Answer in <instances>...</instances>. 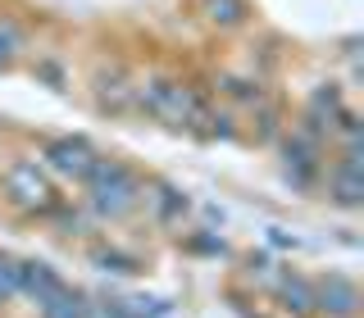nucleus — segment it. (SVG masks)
<instances>
[{
	"instance_id": "f257e3e1",
	"label": "nucleus",
	"mask_w": 364,
	"mask_h": 318,
	"mask_svg": "<svg viewBox=\"0 0 364 318\" xmlns=\"http://www.w3.org/2000/svg\"><path fill=\"white\" fill-rule=\"evenodd\" d=\"M141 200H146V187L128 164H119V159H96V168L87 173V204H91L96 219L119 223V219H128Z\"/></svg>"
},
{
	"instance_id": "f03ea898",
	"label": "nucleus",
	"mask_w": 364,
	"mask_h": 318,
	"mask_svg": "<svg viewBox=\"0 0 364 318\" xmlns=\"http://www.w3.org/2000/svg\"><path fill=\"white\" fill-rule=\"evenodd\" d=\"M136 105L146 114H155L159 123H168V128H191V123H200V96L191 91L187 82H178V77H146L141 87H132Z\"/></svg>"
},
{
	"instance_id": "7ed1b4c3",
	"label": "nucleus",
	"mask_w": 364,
	"mask_h": 318,
	"mask_svg": "<svg viewBox=\"0 0 364 318\" xmlns=\"http://www.w3.org/2000/svg\"><path fill=\"white\" fill-rule=\"evenodd\" d=\"M0 182H5V200L14 204L18 214H55V209H60V191H55V182L46 177V168L32 164V159L9 164Z\"/></svg>"
},
{
	"instance_id": "20e7f679",
	"label": "nucleus",
	"mask_w": 364,
	"mask_h": 318,
	"mask_svg": "<svg viewBox=\"0 0 364 318\" xmlns=\"http://www.w3.org/2000/svg\"><path fill=\"white\" fill-rule=\"evenodd\" d=\"M282 168H287V182H291V187H301V191L314 187L318 168H323V136L296 128L287 136V146H282Z\"/></svg>"
},
{
	"instance_id": "39448f33",
	"label": "nucleus",
	"mask_w": 364,
	"mask_h": 318,
	"mask_svg": "<svg viewBox=\"0 0 364 318\" xmlns=\"http://www.w3.org/2000/svg\"><path fill=\"white\" fill-rule=\"evenodd\" d=\"M41 159L55 168L60 177H73V182H87V173L96 168V146L87 141V136H55V141H46Z\"/></svg>"
},
{
	"instance_id": "423d86ee",
	"label": "nucleus",
	"mask_w": 364,
	"mask_h": 318,
	"mask_svg": "<svg viewBox=\"0 0 364 318\" xmlns=\"http://www.w3.org/2000/svg\"><path fill=\"white\" fill-rule=\"evenodd\" d=\"M314 291V309L333 314V318H355L360 314V287L346 273H323L318 282H310Z\"/></svg>"
},
{
	"instance_id": "0eeeda50",
	"label": "nucleus",
	"mask_w": 364,
	"mask_h": 318,
	"mask_svg": "<svg viewBox=\"0 0 364 318\" xmlns=\"http://www.w3.org/2000/svg\"><path fill=\"white\" fill-rule=\"evenodd\" d=\"M328 196L341 209H360L364 204V164H360V146H346L341 164L328 168Z\"/></svg>"
},
{
	"instance_id": "6e6552de",
	"label": "nucleus",
	"mask_w": 364,
	"mask_h": 318,
	"mask_svg": "<svg viewBox=\"0 0 364 318\" xmlns=\"http://www.w3.org/2000/svg\"><path fill=\"white\" fill-rule=\"evenodd\" d=\"M64 287H68V282L50 264H41V259H18V295H28L37 309L50 300L55 291H64Z\"/></svg>"
},
{
	"instance_id": "1a4fd4ad",
	"label": "nucleus",
	"mask_w": 364,
	"mask_h": 318,
	"mask_svg": "<svg viewBox=\"0 0 364 318\" xmlns=\"http://www.w3.org/2000/svg\"><path fill=\"white\" fill-rule=\"evenodd\" d=\"M246 14H250L246 0H200V18L210 28H237V23H246Z\"/></svg>"
},
{
	"instance_id": "9d476101",
	"label": "nucleus",
	"mask_w": 364,
	"mask_h": 318,
	"mask_svg": "<svg viewBox=\"0 0 364 318\" xmlns=\"http://www.w3.org/2000/svg\"><path fill=\"white\" fill-rule=\"evenodd\" d=\"M87 300L91 295H82L77 287H64L41 305V318H87Z\"/></svg>"
},
{
	"instance_id": "9b49d317",
	"label": "nucleus",
	"mask_w": 364,
	"mask_h": 318,
	"mask_svg": "<svg viewBox=\"0 0 364 318\" xmlns=\"http://www.w3.org/2000/svg\"><path fill=\"white\" fill-rule=\"evenodd\" d=\"M278 295H282V309H291V314H310L314 309L310 282L296 278V273H282V278H278Z\"/></svg>"
},
{
	"instance_id": "f8f14e48",
	"label": "nucleus",
	"mask_w": 364,
	"mask_h": 318,
	"mask_svg": "<svg viewBox=\"0 0 364 318\" xmlns=\"http://www.w3.org/2000/svg\"><path fill=\"white\" fill-rule=\"evenodd\" d=\"M155 204V219L159 223H178L182 214H187V191H178V187H164V182H159L155 187V196H146Z\"/></svg>"
},
{
	"instance_id": "ddd939ff",
	"label": "nucleus",
	"mask_w": 364,
	"mask_h": 318,
	"mask_svg": "<svg viewBox=\"0 0 364 318\" xmlns=\"http://www.w3.org/2000/svg\"><path fill=\"white\" fill-rule=\"evenodd\" d=\"M123 309H128V318H168L173 314V305L159 300V295H128V300H119Z\"/></svg>"
},
{
	"instance_id": "4468645a",
	"label": "nucleus",
	"mask_w": 364,
	"mask_h": 318,
	"mask_svg": "<svg viewBox=\"0 0 364 318\" xmlns=\"http://www.w3.org/2000/svg\"><path fill=\"white\" fill-rule=\"evenodd\" d=\"M96 259L105 273H141V259H132V255H123V250H96Z\"/></svg>"
},
{
	"instance_id": "2eb2a0df",
	"label": "nucleus",
	"mask_w": 364,
	"mask_h": 318,
	"mask_svg": "<svg viewBox=\"0 0 364 318\" xmlns=\"http://www.w3.org/2000/svg\"><path fill=\"white\" fill-rule=\"evenodd\" d=\"M18 295V259L0 255V305H9Z\"/></svg>"
},
{
	"instance_id": "dca6fc26",
	"label": "nucleus",
	"mask_w": 364,
	"mask_h": 318,
	"mask_svg": "<svg viewBox=\"0 0 364 318\" xmlns=\"http://www.w3.org/2000/svg\"><path fill=\"white\" fill-rule=\"evenodd\" d=\"M18 50H23V28H14V23H0V64H9Z\"/></svg>"
},
{
	"instance_id": "f3484780",
	"label": "nucleus",
	"mask_w": 364,
	"mask_h": 318,
	"mask_svg": "<svg viewBox=\"0 0 364 318\" xmlns=\"http://www.w3.org/2000/svg\"><path fill=\"white\" fill-rule=\"evenodd\" d=\"M87 318H128L119 300H87Z\"/></svg>"
},
{
	"instance_id": "a211bd4d",
	"label": "nucleus",
	"mask_w": 364,
	"mask_h": 318,
	"mask_svg": "<svg viewBox=\"0 0 364 318\" xmlns=\"http://www.w3.org/2000/svg\"><path fill=\"white\" fill-rule=\"evenodd\" d=\"M191 250H205V255H223V241H214V236H196Z\"/></svg>"
}]
</instances>
